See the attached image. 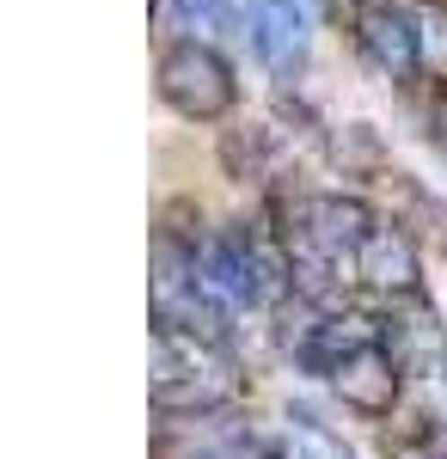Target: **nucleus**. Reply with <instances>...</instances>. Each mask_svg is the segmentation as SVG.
Masks as SVG:
<instances>
[{
	"mask_svg": "<svg viewBox=\"0 0 447 459\" xmlns=\"http://www.w3.org/2000/svg\"><path fill=\"white\" fill-rule=\"evenodd\" d=\"M160 99L178 117H190V123H215V117L233 110L240 86H233V68H227L221 49H208V43H172L160 56Z\"/></svg>",
	"mask_w": 447,
	"mask_h": 459,
	"instance_id": "nucleus-1",
	"label": "nucleus"
},
{
	"mask_svg": "<svg viewBox=\"0 0 447 459\" xmlns=\"http://www.w3.org/2000/svg\"><path fill=\"white\" fill-rule=\"evenodd\" d=\"M355 43H362V56H368L386 80H411V74L423 68V19H416L411 6H399V0L362 6Z\"/></svg>",
	"mask_w": 447,
	"mask_h": 459,
	"instance_id": "nucleus-2",
	"label": "nucleus"
},
{
	"mask_svg": "<svg viewBox=\"0 0 447 459\" xmlns=\"http://www.w3.org/2000/svg\"><path fill=\"white\" fill-rule=\"evenodd\" d=\"M245 37L270 74H294L307 62V6L301 0H245Z\"/></svg>",
	"mask_w": 447,
	"mask_h": 459,
	"instance_id": "nucleus-3",
	"label": "nucleus"
},
{
	"mask_svg": "<svg viewBox=\"0 0 447 459\" xmlns=\"http://www.w3.org/2000/svg\"><path fill=\"white\" fill-rule=\"evenodd\" d=\"M331 380H337V392H344V404H355V411H368V417H380L386 404H392V392H399V368H392V355H386V343H362V350H349L337 368H331Z\"/></svg>",
	"mask_w": 447,
	"mask_h": 459,
	"instance_id": "nucleus-4",
	"label": "nucleus"
},
{
	"mask_svg": "<svg viewBox=\"0 0 447 459\" xmlns=\"http://www.w3.org/2000/svg\"><path fill=\"white\" fill-rule=\"evenodd\" d=\"M294 227L307 233V239H319L325 251H337V257H355V246L374 233V214L362 209L355 196H307L301 209H294Z\"/></svg>",
	"mask_w": 447,
	"mask_h": 459,
	"instance_id": "nucleus-5",
	"label": "nucleus"
},
{
	"mask_svg": "<svg viewBox=\"0 0 447 459\" xmlns=\"http://www.w3.org/2000/svg\"><path fill=\"white\" fill-rule=\"evenodd\" d=\"M355 276L374 282V288H416V251H411V239H405L399 227H380V221H374V233L355 246Z\"/></svg>",
	"mask_w": 447,
	"mask_h": 459,
	"instance_id": "nucleus-6",
	"label": "nucleus"
},
{
	"mask_svg": "<svg viewBox=\"0 0 447 459\" xmlns=\"http://www.w3.org/2000/svg\"><path fill=\"white\" fill-rule=\"evenodd\" d=\"M178 19L190 25V31H227L233 25V0H178Z\"/></svg>",
	"mask_w": 447,
	"mask_h": 459,
	"instance_id": "nucleus-7",
	"label": "nucleus"
},
{
	"mask_svg": "<svg viewBox=\"0 0 447 459\" xmlns=\"http://www.w3.org/2000/svg\"><path fill=\"white\" fill-rule=\"evenodd\" d=\"M416 19H423V56H442V49H447V6L429 0Z\"/></svg>",
	"mask_w": 447,
	"mask_h": 459,
	"instance_id": "nucleus-8",
	"label": "nucleus"
},
{
	"mask_svg": "<svg viewBox=\"0 0 447 459\" xmlns=\"http://www.w3.org/2000/svg\"><path fill=\"white\" fill-rule=\"evenodd\" d=\"M301 454H307V459H349V454H344V447H337V441H331V435H325L319 423H301Z\"/></svg>",
	"mask_w": 447,
	"mask_h": 459,
	"instance_id": "nucleus-9",
	"label": "nucleus"
},
{
	"mask_svg": "<svg viewBox=\"0 0 447 459\" xmlns=\"http://www.w3.org/2000/svg\"><path fill=\"white\" fill-rule=\"evenodd\" d=\"M429 129H435V147H442V160H447V99L435 105V117H429Z\"/></svg>",
	"mask_w": 447,
	"mask_h": 459,
	"instance_id": "nucleus-10",
	"label": "nucleus"
},
{
	"mask_svg": "<svg viewBox=\"0 0 447 459\" xmlns=\"http://www.w3.org/2000/svg\"><path fill=\"white\" fill-rule=\"evenodd\" d=\"M331 6H355V0H331Z\"/></svg>",
	"mask_w": 447,
	"mask_h": 459,
	"instance_id": "nucleus-11",
	"label": "nucleus"
}]
</instances>
